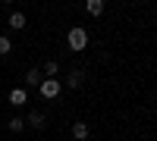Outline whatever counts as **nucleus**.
<instances>
[{"label": "nucleus", "mask_w": 157, "mask_h": 141, "mask_svg": "<svg viewBox=\"0 0 157 141\" xmlns=\"http://www.w3.org/2000/svg\"><path fill=\"white\" fill-rule=\"evenodd\" d=\"M66 44H69V50H85L88 47V32L82 25H72L69 35H66Z\"/></svg>", "instance_id": "f257e3e1"}, {"label": "nucleus", "mask_w": 157, "mask_h": 141, "mask_svg": "<svg viewBox=\"0 0 157 141\" xmlns=\"http://www.w3.org/2000/svg\"><path fill=\"white\" fill-rule=\"evenodd\" d=\"M60 91H63V85H60L57 79H44L41 85H38V94H41L44 100H54V97H57Z\"/></svg>", "instance_id": "f03ea898"}, {"label": "nucleus", "mask_w": 157, "mask_h": 141, "mask_svg": "<svg viewBox=\"0 0 157 141\" xmlns=\"http://www.w3.org/2000/svg\"><path fill=\"white\" fill-rule=\"evenodd\" d=\"M44 122H47V113H44V110H32L29 119H25L29 129H44Z\"/></svg>", "instance_id": "7ed1b4c3"}, {"label": "nucleus", "mask_w": 157, "mask_h": 141, "mask_svg": "<svg viewBox=\"0 0 157 141\" xmlns=\"http://www.w3.org/2000/svg\"><path fill=\"white\" fill-rule=\"evenodd\" d=\"M25 100H29V91H25V88H13V91H10V104L13 107H25Z\"/></svg>", "instance_id": "20e7f679"}, {"label": "nucleus", "mask_w": 157, "mask_h": 141, "mask_svg": "<svg viewBox=\"0 0 157 141\" xmlns=\"http://www.w3.org/2000/svg\"><path fill=\"white\" fill-rule=\"evenodd\" d=\"M82 79H85V72H82V69H72L63 85H66V88H78V85H82Z\"/></svg>", "instance_id": "39448f33"}, {"label": "nucleus", "mask_w": 157, "mask_h": 141, "mask_svg": "<svg viewBox=\"0 0 157 141\" xmlns=\"http://www.w3.org/2000/svg\"><path fill=\"white\" fill-rule=\"evenodd\" d=\"M44 82V72L41 69H29V75H25V85H32V88H38Z\"/></svg>", "instance_id": "423d86ee"}, {"label": "nucleus", "mask_w": 157, "mask_h": 141, "mask_svg": "<svg viewBox=\"0 0 157 141\" xmlns=\"http://www.w3.org/2000/svg\"><path fill=\"white\" fill-rule=\"evenodd\" d=\"M72 135H75V141H88V135H91V129H88L85 122H75V125H72Z\"/></svg>", "instance_id": "0eeeda50"}, {"label": "nucleus", "mask_w": 157, "mask_h": 141, "mask_svg": "<svg viewBox=\"0 0 157 141\" xmlns=\"http://www.w3.org/2000/svg\"><path fill=\"white\" fill-rule=\"evenodd\" d=\"M85 9L91 13V16H101V13L107 9V3H104V0H88V3H85Z\"/></svg>", "instance_id": "6e6552de"}, {"label": "nucleus", "mask_w": 157, "mask_h": 141, "mask_svg": "<svg viewBox=\"0 0 157 141\" xmlns=\"http://www.w3.org/2000/svg\"><path fill=\"white\" fill-rule=\"evenodd\" d=\"M10 28H16V32L25 28V13H10Z\"/></svg>", "instance_id": "1a4fd4ad"}, {"label": "nucleus", "mask_w": 157, "mask_h": 141, "mask_svg": "<svg viewBox=\"0 0 157 141\" xmlns=\"http://www.w3.org/2000/svg\"><path fill=\"white\" fill-rule=\"evenodd\" d=\"M41 72H44V79H54V75L60 72V63H57V60H47V63H44V69H41Z\"/></svg>", "instance_id": "9d476101"}, {"label": "nucleus", "mask_w": 157, "mask_h": 141, "mask_svg": "<svg viewBox=\"0 0 157 141\" xmlns=\"http://www.w3.org/2000/svg\"><path fill=\"white\" fill-rule=\"evenodd\" d=\"M6 129H10V132H22V129H25V119H22V116H13V119L6 122Z\"/></svg>", "instance_id": "9b49d317"}, {"label": "nucleus", "mask_w": 157, "mask_h": 141, "mask_svg": "<svg viewBox=\"0 0 157 141\" xmlns=\"http://www.w3.org/2000/svg\"><path fill=\"white\" fill-rule=\"evenodd\" d=\"M10 50H13V41H10L6 35H0V57H6Z\"/></svg>", "instance_id": "f8f14e48"}]
</instances>
